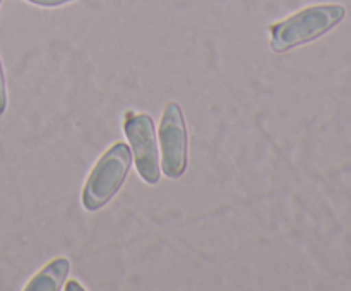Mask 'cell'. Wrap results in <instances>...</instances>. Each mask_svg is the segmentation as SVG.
Returning a JSON list of instances; mask_svg holds the SVG:
<instances>
[{
  "label": "cell",
  "instance_id": "6da1fadb",
  "mask_svg": "<svg viewBox=\"0 0 351 291\" xmlns=\"http://www.w3.org/2000/svg\"><path fill=\"white\" fill-rule=\"evenodd\" d=\"M346 16L341 3H315L269 26V48L274 53L295 50L335 29Z\"/></svg>",
  "mask_w": 351,
  "mask_h": 291
},
{
  "label": "cell",
  "instance_id": "7a4b0ae2",
  "mask_svg": "<svg viewBox=\"0 0 351 291\" xmlns=\"http://www.w3.org/2000/svg\"><path fill=\"white\" fill-rule=\"evenodd\" d=\"M132 151L129 144L113 142L89 171L81 194V204L88 212H96L113 201L125 184L132 168Z\"/></svg>",
  "mask_w": 351,
  "mask_h": 291
},
{
  "label": "cell",
  "instance_id": "3957f363",
  "mask_svg": "<svg viewBox=\"0 0 351 291\" xmlns=\"http://www.w3.org/2000/svg\"><path fill=\"white\" fill-rule=\"evenodd\" d=\"M123 134L132 151V160L141 180L147 185H156L161 178V161L153 116L149 113L129 110L123 116Z\"/></svg>",
  "mask_w": 351,
  "mask_h": 291
},
{
  "label": "cell",
  "instance_id": "277c9868",
  "mask_svg": "<svg viewBox=\"0 0 351 291\" xmlns=\"http://www.w3.org/2000/svg\"><path fill=\"white\" fill-rule=\"evenodd\" d=\"M156 136L161 151V173L170 180H178L189 166V132L184 110L177 101L167 103Z\"/></svg>",
  "mask_w": 351,
  "mask_h": 291
},
{
  "label": "cell",
  "instance_id": "5b68a950",
  "mask_svg": "<svg viewBox=\"0 0 351 291\" xmlns=\"http://www.w3.org/2000/svg\"><path fill=\"white\" fill-rule=\"evenodd\" d=\"M71 273V260L67 257H57L50 260L40 273L34 274L24 286V291H60Z\"/></svg>",
  "mask_w": 351,
  "mask_h": 291
},
{
  "label": "cell",
  "instance_id": "8992f818",
  "mask_svg": "<svg viewBox=\"0 0 351 291\" xmlns=\"http://www.w3.org/2000/svg\"><path fill=\"white\" fill-rule=\"evenodd\" d=\"M7 108V86H5V75H3V65L0 60V116L3 115Z\"/></svg>",
  "mask_w": 351,
  "mask_h": 291
},
{
  "label": "cell",
  "instance_id": "52a82bcc",
  "mask_svg": "<svg viewBox=\"0 0 351 291\" xmlns=\"http://www.w3.org/2000/svg\"><path fill=\"white\" fill-rule=\"evenodd\" d=\"M26 2L33 3V5L45 7V9H53V7L67 5V3L75 2V0H26Z\"/></svg>",
  "mask_w": 351,
  "mask_h": 291
},
{
  "label": "cell",
  "instance_id": "ba28073f",
  "mask_svg": "<svg viewBox=\"0 0 351 291\" xmlns=\"http://www.w3.org/2000/svg\"><path fill=\"white\" fill-rule=\"evenodd\" d=\"M65 290L67 291H86V288L82 284H79V281L71 279V281H65Z\"/></svg>",
  "mask_w": 351,
  "mask_h": 291
},
{
  "label": "cell",
  "instance_id": "9c48e42d",
  "mask_svg": "<svg viewBox=\"0 0 351 291\" xmlns=\"http://www.w3.org/2000/svg\"><path fill=\"white\" fill-rule=\"evenodd\" d=\"M0 5H2V0H0Z\"/></svg>",
  "mask_w": 351,
  "mask_h": 291
}]
</instances>
